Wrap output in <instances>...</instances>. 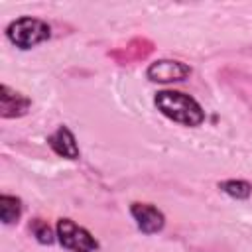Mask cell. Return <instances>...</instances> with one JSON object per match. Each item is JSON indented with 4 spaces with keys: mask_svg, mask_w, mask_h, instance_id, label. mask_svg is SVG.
Returning <instances> with one entry per match:
<instances>
[{
    "mask_svg": "<svg viewBox=\"0 0 252 252\" xmlns=\"http://www.w3.org/2000/svg\"><path fill=\"white\" fill-rule=\"evenodd\" d=\"M154 106L167 120L181 126L197 128L205 122V110L199 104V100H195L191 94L183 91H175V89L158 91L154 94Z\"/></svg>",
    "mask_w": 252,
    "mask_h": 252,
    "instance_id": "1",
    "label": "cell"
},
{
    "mask_svg": "<svg viewBox=\"0 0 252 252\" xmlns=\"http://www.w3.org/2000/svg\"><path fill=\"white\" fill-rule=\"evenodd\" d=\"M4 33H6V39L14 47H18L22 51H28V49H33L39 43L47 41L51 37V28L41 18L22 16V18L12 20L6 26V32Z\"/></svg>",
    "mask_w": 252,
    "mask_h": 252,
    "instance_id": "2",
    "label": "cell"
},
{
    "mask_svg": "<svg viewBox=\"0 0 252 252\" xmlns=\"http://www.w3.org/2000/svg\"><path fill=\"white\" fill-rule=\"evenodd\" d=\"M55 232H57V242L69 252H96L100 248L94 234L89 228L75 222L73 219L67 217L57 219Z\"/></svg>",
    "mask_w": 252,
    "mask_h": 252,
    "instance_id": "3",
    "label": "cell"
},
{
    "mask_svg": "<svg viewBox=\"0 0 252 252\" xmlns=\"http://www.w3.org/2000/svg\"><path fill=\"white\" fill-rule=\"evenodd\" d=\"M191 73H193V69L187 63L179 61V59H156L146 69L148 81L161 83V85L185 81V79L191 77Z\"/></svg>",
    "mask_w": 252,
    "mask_h": 252,
    "instance_id": "4",
    "label": "cell"
},
{
    "mask_svg": "<svg viewBox=\"0 0 252 252\" xmlns=\"http://www.w3.org/2000/svg\"><path fill=\"white\" fill-rule=\"evenodd\" d=\"M130 217L136 222V228L142 234H158L165 226V215L161 209H158L152 203H140L134 201L130 203Z\"/></svg>",
    "mask_w": 252,
    "mask_h": 252,
    "instance_id": "5",
    "label": "cell"
},
{
    "mask_svg": "<svg viewBox=\"0 0 252 252\" xmlns=\"http://www.w3.org/2000/svg\"><path fill=\"white\" fill-rule=\"evenodd\" d=\"M30 108H32L30 96L12 89L6 83L0 87V116L2 118H22L30 112Z\"/></svg>",
    "mask_w": 252,
    "mask_h": 252,
    "instance_id": "6",
    "label": "cell"
},
{
    "mask_svg": "<svg viewBox=\"0 0 252 252\" xmlns=\"http://www.w3.org/2000/svg\"><path fill=\"white\" fill-rule=\"evenodd\" d=\"M47 146L53 150V154H57L59 158L65 159H79L81 158V148L79 142L73 134V130L65 124L57 126L49 136H47Z\"/></svg>",
    "mask_w": 252,
    "mask_h": 252,
    "instance_id": "7",
    "label": "cell"
},
{
    "mask_svg": "<svg viewBox=\"0 0 252 252\" xmlns=\"http://www.w3.org/2000/svg\"><path fill=\"white\" fill-rule=\"evenodd\" d=\"M22 213H24V205H22L20 197L10 195V193L0 195V220H2V224H6V226L16 224L20 220Z\"/></svg>",
    "mask_w": 252,
    "mask_h": 252,
    "instance_id": "8",
    "label": "cell"
},
{
    "mask_svg": "<svg viewBox=\"0 0 252 252\" xmlns=\"http://www.w3.org/2000/svg\"><path fill=\"white\" fill-rule=\"evenodd\" d=\"M219 189L224 195H228V197H232L236 201H246L252 195V185L246 179H224V181H219Z\"/></svg>",
    "mask_w": 252,
    "mask_h": 252,
    "instance_id": "9",
    "label": "cell"
},
{
    "mask_svg": "<svg viewBox=\"0 0 252 252\" xmlns=\"http://www.w3.org/2000/svg\"><path fill=\"white\" fill-rule=\"evenodd\" d=\"M30 232H32V236H33L39 244H43V246H51L53 242H57V232L49 226L47 220H43V219H39V217H35V219L30 220Z\"/></svg>",
    "mask_w": 252,
    "mask_h": 252,
    "instance_id": "10",
    "label": "cell"
}]
</instances>
